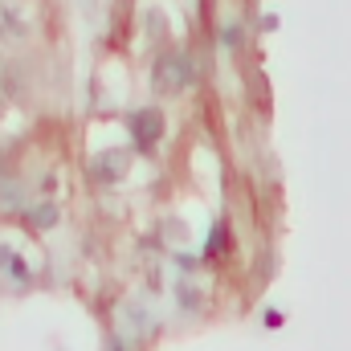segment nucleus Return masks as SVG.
<instances>
[{
  "label": "nucleus",
  "mask_w": 351,
  "mask_h": 351,
  "mask_svg": "<svg viewBox=\"0 0 351 351\" xmlns=\"http://www.w3.org/2000/svg\"><path fill=\"white\" fill-rule=\"evenodd\" d=\"M188 82H192V66L180 49H168L156 58V70H152L156 94H180V90H188Z\"/></svg>",
  "instance_id": "f257e3e1"
},
{
  "label": "nucleus",
  "mask_w": 351,
  "mask_h": 351,
  "mask_svg": "<svg viewBox=\"0 0 351 351\" xmlns=\"http://www.w3.org/2000/svg\"><path fill=\"white\" fill-rule=\"evenodd\" d=\"M127 127H131V139H135L139 147H156V143L164 139V114H160L156 106H143V110H131V119H127Z\"/></svg>",
  "instance_id": "f03ea898"
},
{
  "label": "nucleus",
  "mask_w": 351,
  "mask_h": 351,
  "mask_svg": "<svg viewBox=\"0 0 351 351\" xmlns=\"http://www.w3.org/2000/svg\"><path fill=\"white\" fill-rule=\"evenodd\" d=\"M127 172H131V152H123V147L98 152V156H94V164H90L94 184H119Z\"/></svg>",
  "instance_id": "7ed1b4c3"
},
{
  "label": "nucleus",
  "mask_w": 351,
  "mask_h": 351,
  "mask_svg": "<svg viewBox=\"0 0 351 351\" xmlns=\"http://www.w3.org/2000/svg\"><path fill=\"white\" fill-rule=\"evenodd\" d=\"M25 221H29L33 233H45V229L58 225V204H53V200H41V204H33V208L25 213Z\"/></svg>",
  "instance_id": "20e7f679"
},
{
  "label": "nucleus",
  "mask_w": 351,
  "mask_h": 351,
  "mask_svg": "<svg viewBox=\"0 0 351 351\" xmlns=\"http://www.w3.org/2000/svg\"><path fill=\"white\" fill-rule=\"evenodd\" d=\"M0 269H4V278H12L16 286H25V282H29V269H25V262H21L12 250H0Z\"/></svg>",
  "instance_id": "39448f33"
},
{
  "label": "nucleus",
  "mask_w": 351,
  "mask_h": 351,
  "mask_svg": "<svg viewBox=\"0 0 351 351\" xmlns=\"http://www.w3.org/2000/svg\"><path fill=\"white\" fill-rule=\"evenodd\" d=\"M25 33V21L8 8V4H0V41H8V37H21Z\"/></svg>",
  "instance_id": "423d86ee"
},
{
  "label": "nucleus",
  "mask_w": 351,
  "mask_h": 351,
  "mask_svg": "<svg viewBox=\"0 0 351 351\" xmlns=\"http://www.w3.org/2000/svg\"><path fill=\"white\" fill-rule=\"evenodd\" d=\"M225 250H229V225L221 221V225L213 229V241H208V254L217 258V254H225Z\"/></svg>",
  "instance_id": "0eeeda50"
},
{
  "label": "nucleus",
  "mask_w": 351,
  "mask_h": 351,
  "mask_svg": "<svg viewBox=\"0 0 351 351\" xmlns=\"http://www.w3.org/2000/svg\"><path fill=\"white\" fill-rule=\"evenodd\" d=\"M237 37H241V29H237V25H229V29H225V45H229V49H237Z\"/></svg>",
  "instance_id": "6e6552de"
}]
</instances>
